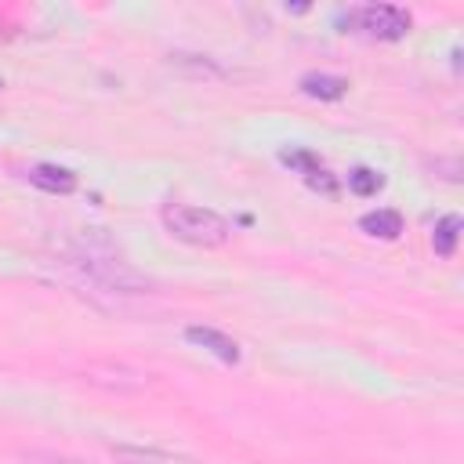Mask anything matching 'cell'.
<instances>
[{"label": "cell", "instance_id": "obj_12", "mask_svg": "<svg viewBox=\"0 0 464 464\" xmlns=\"http://www.w3.org/2000/svg\"><path fill=\"white\" fill-rule=\"evenodd\" d=\"M308 185H312V188H323V192H330V196H334V192H337V181H334V178H330V174H326V170H323V167H319V170H312V174H308Z\"/></svg>", "mask_w": 464, "mask_h": 464}, {"label": "cell", "instance_id": "obj_9", "mask_svg": "<svg viewBox=\"0 0 464 464\" xmlns=\"http://www.w3.org/2000/svg\"><path fill=\"white\" fill-rule=\"evenodd\" d=\"M457 239H460V218L457 214H446L435 221V232H431V246L439 257H453L457 250Z\"/></svg>", "mask_w": 464, "mask_h": 464}, {"label": "cell", "instance_id": "obj_7", "mask_svg": "<svg viewBox=\"0 0 464 464\" xmlns=\"http://www.w3.org/2000/svg\"><path fill=\"white\" fill-rule=\"evenodd\" d=\"M301 91H304L308 98L337 102V98L348 91V80H344V76H334V72H304V76H301Z\"/></svg>", "mask_w": 464, "mask_h": 464}, {"label": "cell", "instance_id": "obj_2", "mask_svg": "<svg viewBox=\"0 0 464 464\" xmlns=\"http://www.w3.org/2000/svg\"><path fill=\"white\" fill-rule=\"evenodd\" d=\"M163 225L178 239L192 246H221L228 239V221L207 207H188V203H163Z\"/></svg>", "mask_w": 464, "mask_h": 464}, {"label": "cell", "instance_id": "obj_8", "mask_svg": "<svg viewBox=\"0 0 464 464\" xmlns=\"http://www.w3.org/2000/svg\"><path fill=\"white\" fill-rule=\"evenodd\" d=\"M359 228L377 239H395L402 232V214L399 210H370L359 218Z\"/></svg>", "mask_w": 464, "mask_h": 464}, {"label": "cell", "instance_id": "obj_4", "mask_svg": "<svg viewBox=\"0 0 464 464\" xmlns=\"http://www.w3.org/2000/svg\"><path fill=\"white\" fill-rule=\"evenodd\" d=\"M185 341H192V344L207 348L210 355H218V359H221V362H228V366H236V362H239V344H236L228 334L214 330V326H188V330H185Z\"/></svg>", "mask_w": 464, "mask_h": 464}, {"label": "cell", "instance_id": "obj_11", "mask_svg": "<svg viewBox=\"0 0 464 464\" xmlns=\"http://www.w3.org/2000/svg\"><path fill=\"white\" fill-rule=\"evenodd\" d=\"M279 160H283L286 167L301 170L304 178H308L312 170H319V156H312V152H304V149H283V152H279Z\"/></svg>", "mask_w": 464, "mask_h": 464}, {"label": "cell", "instance_id": "obj_13", "mask_svg": "<svg viewBox=\"0 0 464 464\" xmlns=\"http://www.w3.org/2000/svg\"><path fill=\"white\" fill-rule=\"evenodd\" d=\"M29 460H33V464H83V460H76V457H62V453H44V450L29 453Z\"/></svg>", "mask_w": 464, "mask_h": 464}, {"label": "cell", "instance_id": "obj_3", "mask_svg": "<svg viewBox=\"0 0 464 464\" xmlns=\"http://www.w3.org/2000/svg\"><path fill=\"white\" fill-rule=\"evenodd\" d=\"M352 18H355V25L362 33H370L377 40H399L410 29V14L402 7H395V4H366Z\"/></svg>", "mask_w": 464, "mask_h": 464}, {"label": "cell", "instance_id": "obj_10", "mask_svg": "<svg viewBox=\"0 0 464 464\" xmlns=\"http://www.w3.org/2000/svg\"><path fill=\"white\" fill-rule=\"evenodd\" d=\"M381 185H384V178H381L377 170H370V167H355V170L348 174V188H352L355 196H373Z\"/></svg>", "mask_w": 464, "mask_h": 464}, {"label": "cell", "instance_id": "obj_6", "mask_svg": "<svg viewBox=\"0 0 464 464\" xmlns=\"http://www.w3.org/2000/svg\"><path fill=\"white\" fill-rule=\"evenodd\" d=\"M112 457H116V464H192V460L156 450V446H112Z\"/></svg>", "mask_w": 464, "mask_h": 464}, {"label": "cell", "instance_id": "obj_5", "mask_svg": "<svg viewBox=\"0 0 464 464\" xmlns=\"http://www.w3.org/2000/svg\"><path fill=\"white\" fill-rule=\"evenodd\" d=\"M29 181L44 192H54V196H69L76 188V174L65 170V167H54V163H40L29 170Z\"/></svg>", "mask_w": 464, "mask_h": 464}, {"label": "cell", "instance_id": "obj_1", "mask_svg": "<svg viewBox=\"0 0 464 464\" xmlns=\"http://www.w3.org/2000/svg\"><path fill=\"white\" fill-rule=\"evenodd\" d=\"M69 265L94 286L102 290H112V294H149V279H141L105 239L91 243V239H80L72 250H69Z\"/></svg>", "mask_w": 464, "mask_h": 464}]
</instances>
